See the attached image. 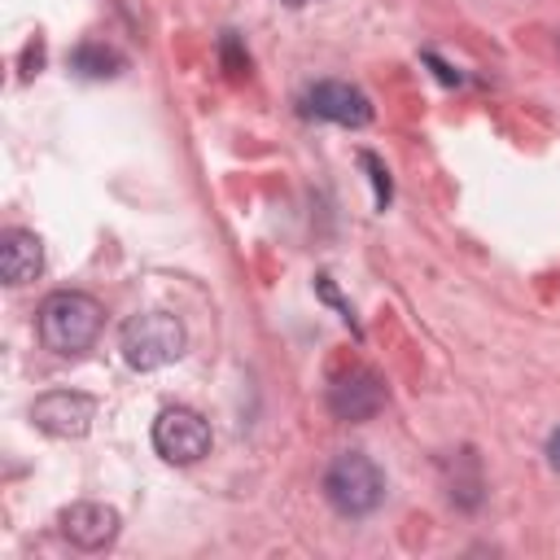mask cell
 Here are the masks:
<instances>
[{"mask_svg":"<svg viewBox=\"0 0 560 560\" xmlns=\"http://www.w3.org/2000/svg\"><path fill=\"white\" fill-rule=\"evenodd\" d=\"M35 324H39V341L44 350L61 354V359H79L83 350H92V341L101 337V324H105V311L92 293H79V289H57L39 302L35 311Z\"/></svg>","mask_w":560,"mask_h":560,"instance_id":"cell-1","label":"cell"},{"mask_svg":"<svg viewBox=\"0 0 560 560\" xmlns=\"http://www.w3.org/2000/svg\"><path fill=\"white\" fill-rule=\"evenodd\" d=\"M324 499L332 503V512H341V516H368V512H376L381 508V499H385V472L376 468V459L372 455H363V451H341L332 464H328V472H324Z\"/></svg>","mask_w":560,"mask_h":560,"instance_id":"cell-2","label":"cell"},{"mask_svg":"<svg viewBox=\"0 0 560 560\" xmlns=\"http://www.w3.org/2000/svg\"><path fill=\"white\" fill-rule=\"evenodd\" d=\"M118 350L127 359V368L136 372H158L166 363H175L184 354V324L166 311H140L122 324L118 332Z\"/></svg>","mask_w":560,"mask_h":560,"instance_id":"cell-3","label":"cell"},{"mask_svg":"<svg viewBox=\"0 0 560 560\" xmlns=\"http://www.w3.org/2000/svg\"><path fill=\"white\" fill-rule=\"evenodd\" d=\"M153 451L166 464H197L210 455V424L192 407H166L153 420Z\"/></svg>","mask_w":560,"mask_h":560,"instance_id":"cell-4","label":"cell"},{"mask_svg":"<svg viewBox=\"0 0 560 560\" xmlns=\"http://www.w3.org/2000/svg\"><path fill=\"white\" fill-rule=\"evenodd\" d=\"M96 420V398L79 389H48L31 402V424L48 438H83Z\"/></svg>","mask_w":560,"mask_h":560,"instance_id":"cell-5","label":"cell"},{"mask_svg":"<svg viewBox=\"0 0 560 560\" xmlns=\"http://www.w3.org/2000/svg\"><path fill=\"white\" fill-rule=\"evenodd\" d=\"M385 398H389L385 381L372 368H354V372H346V376H337L328 385V411L337 420H350V424H363V420L381 416Z\"/></svg>","mask_w":560,"mask_h":560,"instance_id":"cell-6","label":"cell"},{"mask_svg":"<svg viewBox=\"0 0 560 560\" xmlns=\"http://www.w3.org/2000/svg\"><path fill=\"white\" fill-rule=\"evenodd\" d=\"M118 525H122L118 512L109 503H96V499H79L70 508H61V516H57L61 538L79 551H105L118 538Z\"/></svg>","mask_w":560,"mask_h":560,"instance_id":"cell-7","label":"cell"},{"mask_svg":"<svg viewBox=\"0 0 560 560\" xmlns=\"http://www.w3.org/2000/svg\"><path fill=\"white\" fill-rule=\"evenodd\" d=\"M306 114H315L324 122H337V127H368L372 122V101L354 83L324 79L306 92Z\"/></svg>","mask_w":560,"mask_h":560,"instance_id":"cell-8","label":"cell"},{"mask_svg":"<svg viewBox=\"0 0 560 560\" xmlns=\"http://www.w3.org/2000/svg\"><path fill=\"white\" fill-rule=\"evenodd\" d=\"M44 271V241L26 228H13L0 236V276L4 284H26Z\"/></svg>","mask_w":560,"mask_h":560,"instance_id":"cell-9","label":"cell"},{"mask_svg":"<svg viewBox=\"0 0 560 560\" xmlns=\"http://www.w3.org/2000/svg\"><path fill=\"white\" fill-rule=\"evenodd\" d=\"M122 66H127L122 52L109 48V44H96V39H88L70 52V70L83 74V79H114V74H122Z\"/></svg>","mask_w":560,"mask_h":560,"instance_id":"cell-10","label":"cell"},{"mask_svg":"<svg viewBox=\"0 0 560 560\" xmlns=\"http://www.w3.org/2000/svg\"><path fill=\"white\" fill-rule=\"evenodd\" d=\"M359 162H363V171H368V179H372V201H376V210H385L389 197H394V184H389L385 162H381L376 153H359Z\"/></svg>","mask_w":560,"mask_h":560,"instance_id":"cell-11","label":"cell"},{"mask_svg":"<svg viewBox=\"0 0 560 560\" xmlns=\"http://www.w3.org/2000/svg\"><path fill=\"white\" fill-rule=\"evenodd\" d=\"M219 57H223L228 79H245V74H249V52L241 48L236 31H223V39H219Z\"/></svg>","mask_w":560,"mask_h":560,"instance_id":"cell-12","label":"cell"},{"mask_svg":"<svg viewBox=\"0 0 560 560\" xmlns=\"http://www.w3.org/2000/svg\"><path fill=\"white\" fill-rule=\"evenodd\" d=\"M315 289H319V298H324V302H332V306L341 311V319H346V324L354 328V311H350V306L341 302V293L332 289V280H328V276H315ZM354 332H359V328H354Z\"/></svg>","mask_w":560,"mask_h":560,"instance_id":"cell-13","label":"cell"},{"mask_svg":"<svg viewBox=\"0 0 560 560\" xmlns=\"http://www.w3.org/2000/svg\"><path fill=\"white\" fill-rule=\"evenodd\" d=\"M424 61H429V66H433V70H438V79H442V83H459V74H455V70H451V66H442V61H438V57H433V52H424Z\"/></svg>","mask_w":560,"mask_h":560,"instance_id":"cell-14","label":"cell"},{"mask_svg":"<svg viewBox=\"0 0 560 560\" xmlns=\"http://www.w3.org/2000/svg\"><path fill=\"white\" fill-rule=\"evenodd\" d=\"M547 459H551V468L560 472V429H556V433L547 438Z\"/></svg>","mask_w":560,"mask_h":560,"instance_id":"cell-15","label":"cell"},{"mask_svg":"<svg viewBox=\"0 0 560 560\" xmlns=\"http://www.w3.org/2000/svg\"><path fill=\"white\" fill-rule=\"evenodd\" d=\"M284 4H311V0H284Z\"/></svg>","mask_w":560,"mask_h":560,"instance_id":"cell-16","label":"cell"}]
</instances>
